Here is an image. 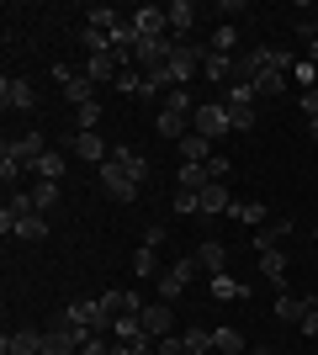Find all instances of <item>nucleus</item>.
I'll return each instance as SVG.
<instances>
[{"label": "nucleus", "mask_w": 318, "mask_h": 355, "mask_svg": "<svg viewBox=\"0 0 318 355\" xmlns=\"http://www.w3.org/2000/svg\"><path fill=\"white\" fill-rule=\"evenodd\" d=\"M0 180H6V186L27 180V164H16V159H0Z\"/></svg>", "instance_id": "obj_38"}, {"label": "nucleus", "mask_w": 318, "mask_h": 355, "mask_svg": "<svg viewBox=\"0 0 318 355\" xmlns=\"http://www.w3.org/2000/svg\"><path fill=\"white\" fill-rule=\"evenodd\" d=\"M53 85L64 90V101H75V112L96 101V80H85V74H75V69H64V64H53Z\"/></svg>", "instance_id": "obj_5"}, {"label": "nucleus", "mask_w": 318, "mask_h": 355, "mask_svg": "<svg viewBox=\"0 0 318 355\" xmlns=\"http://www.w3.org/2000/svg\"><path fill=\"white\" fill-rule=\"evenodd\" d=\"M303 37H318V16H313V21H303Z\"/></svg>", "instance_id": "obj_45"}, {"label": "nucleus", "mask_w": 318, "mask_h": 355, "mask_svg": "<svg viewBox=\"0 0 318 355\" xmlns=\"http://www.w3.org/2000/svg\"><path fill=\"white\" fill-rule=\"evenodd\" d=\"M112 85H117V90H127V96H138V90H143V74H138V69H122L117 80H112Z\"/></svg>", "instance_id": "obj_37"}, {"label": "nucleus", "mask_w": 318, "mask_h": 355, "mask_svg": "<svg viewBox=\"0 0 318 355\" xmlns=\"http://www.w3.org/2000/svg\"><path fill=\"white\" fill-rule=\"evenodd\" d=\"M117 74H122V59H117V53H91V59H85V80H96V85L117 80Z\"/></svg>", "instance_id": "obj_14"}, {"label": "nucleus", "mask_w": 318, "mask_h": 355, "mask_svg": "<svg viewBox=\"0 0 318 355\" xmlns=\"http://www.w3.org/2000/svg\"><path fill=\"white\" fill-rule=\"evenodd\" d=\"M96 175H101V186H106V196H112V202H138V191H143V186H138L122 164H112V159H106Z\"/></svg>", "instance_id": "obj_6"}, {"label": "nucleus", "mask_w": 318, "mask_h": 355, "mask_svg": "<svg viewBox=\"0 0 318 355\" xmlns=\"http://www.w3.org/2000/svg\"><path fill=\"white\" fill-rule=\"evenodd\" d=\"M143 244H149V250H165V228H143Z\"/></svg>", "instance_id": "obj_42"}, {"label": "nucleus", "mask_w": 318, "mask_h": 355, "mask_svg": "<svg viewBox=\"0 0 318 355\" xmlns=\"http://www.w3.org/2000/svg\"><path fill=\"white\" fill-rule=\"evenodd\" d=\"M228 207H233V196H228L223 180H212V186L197 191V212H202V218H218V212H228Z\"/></svg>", "instance_id": "obj_12"}, {"label": "nucleus", "mask_w": 318, "mask_h": 355, "mask_svg": "<svg viewBox=\"0 0 318 355\" xmlns=\"http://www.w3.org/2000/svg\"><path fill=\"white\" fill-rule=\"evenodd\" d=\"M165 16H170V32H175V37H186V32L197 27V6H191V0H170Z\"/></svg>", "instance_id": "obj_18"}, {"label": "nucleus", "mask_w": 318, "mask_h": 355, "mask_svg": "<svg viewBox=\"0 0 318 355\" xmlns=\"http://www.w3.org/2000/svg\"><path fill=\"white\" fill-rule=\"evenodd\" d=\"M127 21H133V32H138V37H165V32H170L165 6H138V11L127 16Z\"/></svg>", "instance_id": "obj_11"}, {"label": "nucleus", "mask_w": 318, "mask_h": 355, "mask_svg": "<svg viewBox=\"0 0 318 355\" xmlns=\"http://www.w3.org/2000/svg\"><path fill=\"white\" fill-rule=\"evenodd\" d=\"M212 159V144L202 133H186L181 138V164H207Z\"/></svg>", "instance_id": "obj_24"}, {"label": "nucleus", "mask_w": 318, "mask_h": 355, "mask_svg": "<svg viewBox=\"0 0 318 355\" xmlns=\"http://www.w3.org/2000/svg\"><path fill=\"white\" fill-rule=\"evenodd\" d=\"M197 254H191V260H181V266H170L165 276H159V302H175V297L186 292V286H191V276H197Z\"/></svg>", "instance_id": "obj_9"}, {"label": "nucleus", "mask_w": 318, "mask_h": 355, "mask_svg": "<svg viewBox=\"0 0 318 355\" xmlns=\"http://www.w3.org/2000/svg\"><path fill=\"white\" fill-rule=\"evenodd\" d=\"M175 212L191 218V212H197V191H175Z\"/></svg>", "instance_id": "obj_41"}, {"label": "nucleus", "mask_w": 318, "mask_h": 355, "mask_svg": "<svg viewBox=\"0 0 318 355\" xmlns=\"http://www.w3.org/2000/svg\"><path fill=\"white\" fill-rule=\"evenodd\" d=\"M138 318H143V334H149V340H165V334H175V313H170V302H159V297H154V302L138 313Z\"/></svg>", "instance_id": "obj_10"}, {"label": "nucleus", "mask_w": 318, "mask_h": 355, "mask_svg": "<svg viewBox=\"0 0 318 355\" xmlns=\"http://www.w3.org/2000/svg\"><path fill=\"white\" fill-rule=\"evenodd\" d=\"M255 85H228V128H233V133H249V128H255Z\"/></svg>", "instance_id": "obj_1"}, {"label": "nucleus", "mask_w": 318, "mask_h": 355, "mask_svg": "<svg viewBox=\"0 0 318 355\" xmlns=\"http://www.w3.org/2000/svg\"><path fill=\"white\" fill-rule=\"evenodd\" d=\"M191 133H202L207 144L223 138V133H233V128H228V106L223 101H202L197 112H191Z\"/></svg>", "instance_id": "obj_4"}, {"label": "nucleus", "mask_w": 318, "mask_h": 355, "mask_svg": "<svg viewBox=\"0 0 318 355\" xmlns=\"http://www.w3.org/2000/svg\"><path fill=\"white\" fill-rule=\"evenodd\" d=\"M260 270H265V282H271L276 286V292H287V254H281V250H260Z\"/></svg>", "instance_id": "obj_15"}, {"label": "nucleus", "mask_w": 318, "mask_h": 355, "mask_svg": "<svg viewBox=\"0 0 318 355\" xmlns=\"http://www.w3.org/2000/svg\"><path fill=\"white\" fill-rule=\"evenodd\" d=\"M154 355H191V350H186V340H175V334H165V340H159V350H154Z\"/></svg>", "instance_id": "obj_40"}, {"label": "nucleus", "mask_w": 318, "mask_h": 355, "mask_svg": "<svg viewBox=\"0 0 318 355\" xmlns=\"http://www.w3.org/2000/svg\"><path fill=\"white\" fill-rule=\"evenodd\" d=\"M64 154H75V159H91L96 170H101V164L112 159L106 138H101V133H80V128H69V133H64Z\"/></svg>", "instance_id": "obj_2"}, {"label": "nucleus", "mask_w": 318, "mask_h": 355, "mask_svg": "<svg viewBox=\"0 0 318 355\" xmlns=\"http://www.w3.org/2000/svg\"><path fill=\"white\" fill-rule=\"evenodd\" d=\"M154 128H159V138H186L191 133V112H159V117H154Z\"/></svg>", "instance_id": "obj_20"}, {"label": "nucleus", "mask_w": 318, "mask_h": 355, "mask_svg": "<svg viewBox=\"0 0 318 355\" xmlns=\"http://www.w3.org/2000/svg\"><path fill=\"white\" fill-rule=\"evenodd\" d=\"M175 186H181V191H202V186H212V180H207V164H181Z\"/></svg>", "instance_id": "obj_29"}, {"label": "nucleus", "mask_w": 318, "mask_h": 355, "mask_svg": "<svg viewBox=\"0 0 318 355\" xmlns=\"http://www.w3.org/2000/svg\"><path fill=\"white\" fill-rule=\"evenodd\" d=\"M297 329H303V334H318V292L303 297V324H297Z\"/></svg>", "instance_id": "obj_35"}, {"label": "nucleus", "mask_w": 318, "mask_h": 355, "mask_svg": "<svg viewBox=\"0 0 318 355\" xmlns=\"http://www.w3.org/2000/svg\"><path fill=\"white\" fill-rule=\"evenodd\" d=\"M308 133H313V138H318V117H313V122H308Z\"/></svg>", "instance_id": "obj_46"}, {"label": "nucleus", "mask_w": 318, "mask_h": 355, "mask_svg": "<svg viewBox=\"0 0 318 355\" xmlns=\"http://www.w3.org/2000/svg\"><path fill=\"white\" fill-rule=\"evenodd\" d=\"M133 270H138V282H149L154 270H159V250H149V244H138V254H133Z\"/></svg>", "instance_id": "obj_31"}, {"label": "nucleus", "mask_w": 318, "mask_h": 355, "mask_svg": "<svg viewBox=\"0 0 318 355\" xmlns=\"http://www.w3.org/2000/svg\"><path fill=\"white\" fill-rule=\"evenodd\" d=\"M313 239H318V228H313Z\"/></svg>", "instance_id": "obj_47"}, {"label": "nucleus", "mask_w": 318, "mask_h": 355, "mask_svg": "<svg viewBox=\"0 0 318 355\" xmlns=\"http://www.w3.org/2000/svg\"><path fill=\"white\" fill-rule=\"evenodd\" d=\"M64 170H69V159H64V148H48L43 159L32 164V175H37V180H64Z\"/></svg>", "instance_id": "obj_22"}, {"label": "nucleus", "mask_w": 318, "mask_h": 355, "mask_svg": "<svg viewBox=\"0 0 318 355\" xmlns=\"http://www.w3.org/2000/svg\"><path fill=\"white\" fill-rule=\"evenodd\" d=\"M276 318L281 324H303V297H292V292H276Z\"/></svg>", "instance_id": "obj_26"}, {"label": "nucleus", "mask_w": 318, "mask_h": 355, "mask_svg": "<svg viewBox=\"0 0 318 355\" xmlns=\"http://www.w3.org/2000/svg\"><path fill=\"white\" fill-rule=\"evenodd\" d=\"M0 355H43V334L37 329H16L0 340Z\"/></svg>", "instance_id": "obj_13"}, {"label": "nucleus", "mask_w": 318, "mask_h": 355, "mask_svg": "<svg viewBox=\"0 0 318 355\" xmlns=\"http://www.w3.org/2000/svg\"><path fill=\"white\" fill-rule=\"evenodd\" d=\"M292 74H297V85H303V90H318V64L297 59V69H292Z\"/></svg>", "instance_id": "obj_36"}, {"label": "nucleus", "mask_w": 318, "mask_h": 355, "mask_svg": "<svg viewBox=\"0 0 318 355\" xmlns=\"http://www.w3.org/2000/svg\"><path fill=\"white\" fill-rule=\"evenodd\" d=\"M202 64H207V43H181L175 59H170V80H175V85H191L202 74Z\"/></svg>", "instance_id": "obj_3"}, {"label": "nucleus", "mask_w": 318, "mask_h": 355, "mask_svg": "<svg viewBox=\"0 0 318 355\" xmlns=\"http://www.w3.org/2000/svg\"><path fill=\"white\" fill-rule=\"evenodd\" d=\"M308 64H318V37H308Z\"/></svg>", "instance_id": "obj_44"}, {"label": "nucleus", "mask_w": 318, "mask_h": 355, "mask_svg": "<svg viewBox=\"0 0 318 355\" xmlns=\"http://www.w3.org/2000/svg\"><path fill=\"white\" fill-rule=\"evenodd\" d=\"M181 340H186V350H191V355H212V329H197V324H191Z\"/></svg>", "instance_id": "obj_32"}, {"label": "nucleus", "mask_w": 318, "mask_h": 355, "mask_svg": "<svg viewBox=\"0 0 318 355\" xmlns=\"http://www.w3.org/2000/svg\"><path fill=\"white\" fill-rule=\"evenodd\" d=\"M197 266H202V270H212V276H223V270H228V244L207 239V244L197 250Z\"/></svg>", "instance_id": "obj_21"}, {"label": "nucleus", "mask_w": 318, "mask_h": 355, "mask_svg": "<svg viewBox=\"0 0 318 355\" xmlns=\"http://www.w3.org/2000/svg\"><path fill=\"white\" fill-rule=\"evenodd\" d=\"M11 239H27V244L48 239V218H43V212H27V218H16V234H11Z\"/></svg>", "instance_id": "obj_25"}, {"label": "nucleus", "mask_w": 318, "mask_h": 355, "mask_svg": "<svg viewBox=\"0 0 318 355\" xmlns=\"http://www.w3.org/2000/svg\"><path fill=\"white\" fill-rule=\"evenodd\" d=\"M265 355H271V350H265Z\"/></svg>", "instance_id": "obj_48"}, {"label": "nucleus", "mask_w": 318, "mask_h": 355, "mask_svg": "<svg viewBox=\"0 0 318 355\" xmlns=\"http://www.w3.org/2000/svg\"><path fill=\"white\" fill-rule=\"evenodd\" d=\"M212 53H233V48H239V27H233V21H223V27L212 32Z\"/></svg>", "instance_id": "obj_30"}, {"label": "nucleus", "mask_w": 318, "mask_h": 355, "mask_svg": "<svg viewBox=\"0 0 318 355\" xmlns=\"http://www.w3.org/2000/svg\"><path fill=\"white\" fill-rule=\"evenodd\" d=\"M48 154V138L37 133V128H32V133H21V138H11V144H6V159H16V164H27V175H32V164L43 159Z\"/></svg>", "instance_id": "obj_7"}, {"label": "nucleus", "mask_w": 318, "mask_h": 355, "mask_svg": "<svg viewBox=\"0 0 318 355\" xmlns=\"http://www.w3.org/2000/svg\"><path fill=\"white\" fill-rule=\"evenodd\" d=\"M212 350L218 355H244V334L239 329H212Z\"/></svg>", "instance_id": "obj_28"}, {"label": "nucleus", "mask_w": 318, "mask_h": 355, "mask_svg": "<svg viewBox=\"0 0 318 355\" xmlns=\"http://www.w3.org/2000/svg\"><path fill=\"white\" fill-rule=\"evenodd\" d=\"M212 297L218 302H249V282H239V276H212Z\"/></svg>", "instance_id": "obj_17"}, {"label": "nucleus", "mask_w": 318, "mask_h": 355, "mask_svg": "<svg viewBox=\"0 0 318 355\" xmlns=\"http://www.w3.org/2000/svg\"><path fill=\"white\" fill-rule=\"evenodd\" d=\"M228 170H233L228 154H212V159H207V180H228Z\"/></svg>", "instance_id": "obj_39"}, {"label": "nucleus", "mask_w": 318, "mask_h": 355, "mask_svg": "<svg viewBox=\"0 0 318 355\" xmlns=\"http://www.w3.org/2000/svg\"><path fill=\"white\" fill-rule=\"evenodd\" d=\"M292 228H297V223H287V218L271 223V228H260V234H255V250H281V239H287Z\"/></svg>", "instance_id": "obj_27"}, {"label": "nucleus", "mask_w": 318, "mask_h": 355, "mask_svg": "<svg viewBox=\"0 0 318 355\" xmlns=\"http://www.w3.org/2000/svg\"><path fill=\"white\" fill-rule=\"evenodd\" d=\"M202 80H212V85H233V53H212V48H207Z\"/></svg>", "instance_id": "obj_16"}, {"label": "nucleus", "mask_w": 318, "mask_h": 355, "mask_svg": "<svg viewBox=\"0 0 318 355\" xmlns=\"http://www.w3.org/2000/svg\"><path fill=\"white\" fill-rule=\"evenodd\" d=\"M75 128H80V133H96V128H101V101L80 106V112H75Z\"/></svg>", "instance_id": "obj_33"}, {"label": "nucleus", "mask_w": 318, "mask_h": 355, "mask_svg": "<svg viewBox=\"0 0 318 355\" xmlns=\"http://www.w3.org/2000/svg\"><path fill=\"white\" fill-rule=\"evenodd\" d=\"M112 164H122V170H127V175H133L138 186L149 180V159H143V154H133L127 144H117V148H112Z\"/></svg>", "instance_id": "obj_19"}, {"label": "nucleus", "mask_w": 318, "mask_h": 355, "mask_svg": "<svg viewBox=\"0 0 318 355\" xmlns=\"http://www.w3.org/2000/svg\"><path fill=\"white\" fill-rule=\"evenodd\" d=\"M303 112H308V122L318 117V90H303Z\"/></svg>", "instance_id": "obj_43"}, {"label": "nucleus", "mask_w": 318, "mask_h": 355, "mask_svg": "<svg viewBox=\"0 0 318 355\" xmlns=\"http://www.w3.org/2000/svg\"><path fill=\"white\" fill-rule=\"evenodd\" d=\"M0 101L11 106V112H32V106H37V90H32L27 74H6V80H0Z\"/></svg>", "instance_id": "obj_8"}, {"label": "nucleus", "mask_w": 318, "mask_h": 355, "mask_svg": "<svg viewBox=\"0 0 318 355\" xmlns=\"http://www.w3.org/2000/svg\"><path fill=\"white\" fill-rule=\"evenodd\" d=\"M228 212H233L239 223H265V207H260V202H233Z\"/></svg>", "instance_id": "obj_34"}, {"label": "nucleus", "mask_w": 318, "mask_h": 355, "mask_svg": "<svg viewBox=\"0 0 318 355\" xmlns=\"http://www.w3.org/2000/svg\"><path fill=\"white\" fill-rule=\"evenodd\" d=\"M27 196H32V212H43V218H48V212L59 207V180H37Z\"/></svg>", "instance_id": "obj_23"}]
</instances>
